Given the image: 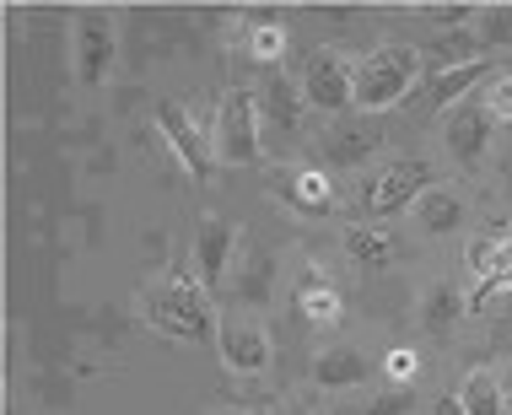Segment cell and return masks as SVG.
Wrapping results in <instances>:
<instances>
[{"mask_svg":"<svg viewBox=\"0 0 512 415\" xmlns=\"http://www.w3.org/2000/svg\"><path fill=\"white\" fill-rule=\"evenodd\" d=\"M378 372H383V383H394V389H410V378L421 372V356H415L410 345H394V351L378 362Z\"/></svg>","mask_w":512,"mask_h":415,"instance_id":"4316f807","label":"cell"},{"mask_svg":"<svg viewBox=\"0 0 512 415\" xmlns=\"http://www.w3.org/2000/svg\"><path fill=\"white\" fill-rule=\"evenodd\" d=\"M308 378H313V389L351 399L378 378V362H372L367 351H356V345H345V340L340 345H318L313 362H308Z\"/></svg>","mask_w":512,"mask_h":415,"instance_id":"7c38bea8","label":"cell"},{"mask_svg":"<svg viewBox=\"0 0 512 415\" xmlns=\"http://www.w3.org/2000/svg\"><path fill=\"white\" fill-rule=\"evenodd\" d=\"M475 33H480V44H486V49H507L512 44V6H480Z\"/></svg>","mask_w":512,"mask_h":415,"instance_id":"d4e9b609","label":"cell"},{"mask_svg":"<svg viewBox=\"0 0 512 415\" xmlns=\"http://www.w3.org/2000/svg\"><path fill=\"white\" fill-rule=\"evenodd\" d=\"M480 108H486L496 124H507V130H512V76L486 81V98H480Z\"/></svg>","mask_w":512,"mask_h":415,"instance_id":"83f0119b","label":"cell"},{"mask_svg":"<svg viewBox=\"0 0 512 415\" xmlns=\"http://www.w3.org/2000/svg\"><path fill=\"white\" fill-rule=\"evenodd\" d=\"M421 17L426 22H437L442 33H448V27H469L480 17V6H421Z\"/></svg>","mask_w":512,"mask_h":415,"instance_id":"f1b7e54d","label":"cell"},{"mask_svg":"<svg viewBox=\"0 0 512 415\" xmlns=\"http://www.w3.org/2000/svg\"><path fill=\"white\" fill-rule=\"evenodd\" d=\"M496 71L491 60H475V65H453V71H426V98H421V114H448V108L469 103V92L480 87Z\"/></svg>","mask_w":512,"mask_h":415,"instance_id":"ac0fdd59","label":"cell"},{"mask_svg":"<svg viewBox=\"0 0 512 415\" xmlns=\"http://www.w3.org/2000/svg\"><path fill=\"white\" fill-rule=\"evenodd\" d=\"M459 399L469 415H507V383L496 367H475L469 378L459 383Z\"/></svg>","mask_w":512,"mask_h":415,"instance_id":"603a6c76","label":"cell"},{"mask_svg":"<svg viewBox=\"0 0 512 415\" xmlns=\"http://www.w3.org/2000/svg\"><path fill=\"white\" fill-rule=\"evenodd\" d=\"M421 76H426V54L415 44H378L356 60V114L367 119L389 114L421 87Z\"/></svg>","mask_w":512,"mask_h":415,"instance_id":"3957f363","label":"cell"},{"mask_svg":"<svg viewBox=\"0 0 512 415\" xmlns=\"http://www.w3.org/2000/svg\"><path fill=\"white\" fill-rule=\"evenodd\" d=\"M491 141H496V119L480 103H459V108L442 114V157H448L453 168H464V173L486 168Z\"/></svg>","mask_w":512,"mask_h":415,"instance_id":"30bf717a","label":"cell"},{"mask_svg":"<svg viewBox=\"0 0 512 415\" xmlns=\"http://www.w3.org/2000/svg\"><path fill=\"white\" fill-rule=\"evenodd\" d=\"M302 119H308V103H302V87L292 76H265L259 87V135H265V151H292V141L302 135Z\"/></svg>","mask_w":512,"mask_h":415,"instance_id":"8fae6325","label":"cell"},{"mask_svg":"<svg viewBox=\"0 0 512 415\" xmlns=\"http://www.w3.org/2000/svg\"><path fill=\"white\" fill-rule=\"evenodd\" d=\"M286 415H318L313 405H292V410H286Z\"/></svg>","mask_w":512,"mask_h":415,"instance_id":"1f68e13d","label":"cell"},{"mask_svg":"<svg viewBox=\"0 0 512 415\" xmlns=\"http://www.w3.org/2000/svg\"><path fill=\"white\" fill-rule=\"evenodd\" d=\"M464 265L475 275V292H469V313L486 308L496 292H512V232H486L464 248Z\"/></svg>","mask_w":512,"mask_h":415,"instance_id":"4fadbf2b","label":"cell"},{"mask_svg":"<svg viewBox=\"0 0 512 415\" xmlns=\"http://www.w3.org/2000/svg\"><path fill=\"white\" fill-rule=\"evenodd\" d=\"M432 184H437V168L426 157H383L378 168L356 184V195L345 200V211H351V221H378V227H389L394 216H410V205Z\"/></svg>","mask_w":512,"mask_h":415,"instance_id":"7a4b0ae2","label":"cell"},{"mask_svg":"<svg viewBox=\"0 0 512 415\" xmlns=\"http://www.w3.org/2000/svg\"><path fill=\"white\" fill-rule=\"evenodd\" d=\"M410 410H415V389H394V383H383L378 394L345 405L340 415H410Z\"/></svg>","mask_w":512,"mask_h":415,"instance_id":"cb8c5ba5","label":"cell"},{"mask_svg":"<svg viewBox=\"0 0 512 415\" xmlns=\"http://www.w3.org/2000/svg\"><path fill=\"white\" fill-rule=\"evenodd\" d=\"M297 87H302V103L324 119H345L356 108V60L340 54L335 44H318L297 71Z\"/></svg>","mask_w":512,"mask_h":415,"instance_id":"5b68a950","label":"cell"},{"mask_svg":"<svg viewBox=\"0 0 512 415\" xmlns=\"http://www.w3.org/2000/svg\"><path fill=\"white\" fill-rule=\"evenodd\" d=\"M238 248H243V232L232 227L227 216L205 211L195 221V275H200V286H227L232 265H238Z\"/></svg>","mask_w":512,"mask_h":415,"instance_id":"5bb4252c","label":"cell"},{"mask_svg":"<svg viewBox=\"0 0 512 415\" xmlns=\"http://www.w3.org/2000/svg\"><path fill=\"white\" fill-rule=\"evenodd\" d=\"M275 281H281L275 254L265 243H248V248H238V265L227 275V297L238 302V313H265L275 302Z\"/></svg>","mask_w":512,"mask_h":415,"instance_id":"9a60e30c","label":"cell"},{"mask_svg":"<svg viewBox=\"0 0 512 415\" xmlns=\"http://www.w3.org/2000/svg\"><path fill=\"white\" fill-rule=\"evenodd\" d=\"M141 318L157 340L168 345H211L221 329V313L211 308V292L200 286V275H157L141 292Z\"/></svg>","mask_w":512,"mask_h":415,"instance_id":"6da1fadb","label":"cell"},{"mask_svg":"<svg viewBox=\"0 0 512 415\" xmlns=\"http://www.w3.org/2000/svg\"><path fill=\"white\" fill-rule=\"evenodd\" d=\"M469 313V297L459 292L453 281H432L421 297V324L432 329V335H453V324Z\"/></svg>","mask_w":512,"mask_h":415,"instance_id":"44dd1931","label":"cell"},{"mask_svg":"<svg viewBox=\"0 0 512 415\" xmlns=\"http://www.w3.org/2000/svg\"><path fill=\"white\" fill-rule=\"evenodd\" d=\"M114 54H119V38H114V22L103 11H76L71 22V71H76V87L98 92L108 71H114Z\"/></svg>","mask_w":512,"mask_h":415,"instance_id":"52a82bcc","label":"cell"},{"mask_svg":"<svg viewBox=\"0 0 512 415\" xmlns=\"http://www.w3.org/2000/svg\"><path fill=\"white\" fill-rule=\"evenodd\" d=\"M345 259H351L356 270H389L394 259H399V243H394V232L389 227H378V221H345Z\"/></svg>","mask_w":512,"mask_h":415,"instance_id":"d6986e66","label":"cell"},{"mask_svg":"<svg viewBox=\"0 0 512 415\" xmlns=\"http://www.w3.org/2000/svg\"><path fill=\"white\" fill-rule=\"evenodd\" d=\"M297 313L308 318L313 329H329V324H340V313H345V302L335 292V281H329L318 265H302V281H297Z\"/></svg>","mask_w":512,"mask_h":415,"instance_id":"ffe728a7","label":"cell"},{"mask_svg":"<svg viewBox=\"0 0 512 415\" xmlns=\"http://www.w3.org/2000/svg\"><path fill=\"white\" fill-rule=\"evenodd\" d=\"M426 60H432L437 71H453V65L486 60V44H480L475 27H448V33H437L432 44H426Z\"/></svg>","mask_w":512,"mask_h":415,"instance_id":"7402d4cb","label":"cell"},{"mask_svg":"<svg viewBox=\"0 0 512 415\" xmlns=\"http://www.w3.org/2000/svg\"><path fill=\"white\" fill-rule=\"evenodd\" d=\"M410 227L421 232V238H459L469 227V200L453 184H432L410 205Z\"/></svg>","mask_w":512,"mask_h":415,"instance_id":"2e32d148","label":"cell"},{"mask_svg":"<svg viewBox=\"0 0 512 415\" xmlns=\"http://www.w3.org/2000/svg\"><path fill=\"white\" fill-rule=\"evenodd\" d=\"M496 178H502V189H512V141L502 146V157H496Z\"/></svg>","mask_w":512,"mask_h":415,"instance_id":"4dcf8cb0","label":"cell"},{"mask_svg":"<svg viewBox=\"0 0 512 415\" xmlns=\"http://www.w3.org/2000/svg\"><path fill=\"white\" fill-rule=\"evenodd\" d=\"M389 151V135H383L378 119L367 114H345V119H329V130L318 135V168H367L372 157H383Z\"/></svg>","mask_w":512,"mask_h":415,"instance_id":"ba28073f","label":"cell"},{"mask_svg":"<svg viewBox=\"0 0 512 415\" xmlns=\"http://www.w3.org/2000/svg\"><path fill=\"white\" fill-rule=\"evenodd\" d=\"M275 195H281V205H292L297 216H308V221H324V216H335L340 211V195H335V178H329V168H297L292 178H281L275 184Z\"/></svg>","mask_w":512,"mask_h":415,"instance_id":"e0dca14e","label":"cell"},{"mask_svg":"<svg viewBox=\"0 0 512 415\" xmlns=\"http://www.w3.org/2000/svg\"><path fill=\"white\" fill-rule=\"evenodd\" d=\"M157 130H162V141L173 146V157H178V168H184L195 184H216V146H211V135L200 130L195 119H189V108L184 103H157Z\"/></svg>","mask_w":512,"mask_h":415,"instance_id":"9c48e42d","label":"cell"},{"mask_svg":"<svg viewBox=\"0 0 512 415\" xmlns=\"http://www.w3.org/2000/svg\"><path fill=\"white\" fill-rule=\"evenodd\" d=\"M248 49H254V60L275 65V60L286 54V27H281V22H270V17H259V27L248 33Z\"/></svg>","mask_w":512,"mask_h":415,"instance_id":"484cf974","label":"cell"},{"mask_svg":"<svg viewBox=\"0 0 512 415\" xmlns=\"http://www.w3.org/2000/svg\"><path fill=\"white\" fill-rule=\"evenodd\" d=\"M432 415H469V410H464V399H459V394H442L437 405H432Z\"/></svg>","mask_w":512,"mask_h":415,"instance_id":"f546056e","label":"cell"},{"mask_svg":"<svg viewBox=\"0 0 512 415\" xmlns=\"http://www.w3.org/2000/svg\"><path fill=\"white\" fill-rule=\"evenodd\" d=\"M216 356H221V367H227L232 378L259 383V378L270 372V362H275V340H270L265 318H259V313H232V318H221V329H216Z\"/></svg>","mask_w":512,"mask_h":415,"instance_id":"8992f818","label":"cell"},{"mask_svg":"<svg viewBox=\"0 0 512 415\" xmlns=\"http://www.w3.org/2000/svg\"><path fill=\"white\" fill-rule=\"evenodd\" d=\"M211 146L221 168H254L265 157V135H259V92L248 87H227L216 103V124H211Z\"/></svg>","mask_w":512,"mask_h":415,"instance_id":"277c9868","label":"cell"}]
</instances>
